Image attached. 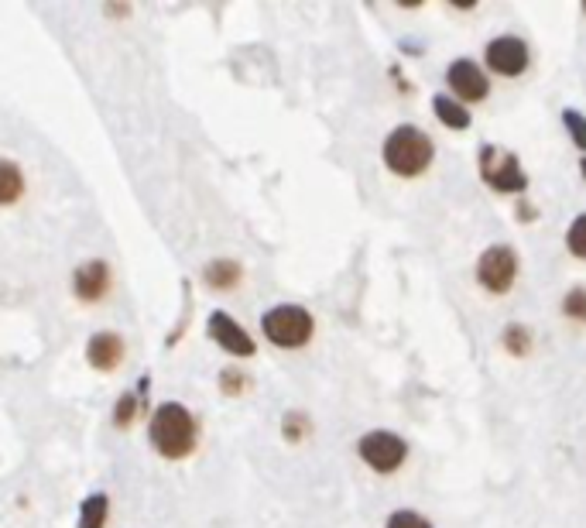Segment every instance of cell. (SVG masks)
<instances>
[{"mask_svg":"<svg viewBox=\"0 0 586 528\" xmlns=\"http://www.w3.org/2000/svg\"><path fill=\"white\" fill-rule=\"evenodd\" d=\"M302 432H305V419H299V412H288V419H285V436L292 439H302Z\"/></svg>","mask_w":586,"mask_h":528,"instance_id":"obj_23","label":"cell"},{"mask_svg":"<svg viewBox=\"0 0 586 528\" xmlns=\"http://www.w3.org/2000/svg\"><path fill=\"white\" fill-rule=\"evenodd\" d=\"M261 330L275 347L299 350L312 340V333H316V319H312V312L302 306H275L261 316Z\"/></svg>","mask_w":586,"mask_h":528,"instance_id":"obj_3","label":"cell"},{"mask_svg":"<svg viewBox=\"0 0 586 528\" xmlns=\"http://www.w3.org/2000/svg\"><path fill=\"white\" fill-rule=\"evenodd\" d=\"M480 175H484L487 186H494L497 192L528 189V175L521 172L518 155H511V151H504V148H494V144H487V148L480 151Z\"/></svg>","mask_w":586,"mask_h":528,"instance_id":"obj_5","label":"cell"},{"mask_svg":"<svg viewBox=\"0 0 586 528\" xmlns=\"http://www.w3.org/2000/svg\"><path fill=\"white\" fill-rule=\"evenodd\" d=\"M107 515H110L107 494H90V498L79 504V525L76 528H107Z\"/></svg>","mask_w":586,"mask_h":528,"instance_id":"obj_15","label":"cell"},{"mask_svg":"<svg viewBox=\"0 0 586 528\" xmlns=\"http://www.w3.org/2000/svg\"><path fill=\"white\" fill-rule=\"evenodd\" d=\"M247 378L240 371H234V367H227V371H220V388L227 391V395H240L244 391Z\"/></svg>","mask_w":586,"mask_h":528,"instance_id":"obj_22","label":"cell"},{"mask_svg":"<svg viewBox=\"0 0 586 528\" xmlns=\"http://www.w3.org/2000/svg\"><path fill=\"white\" fill-rule=\"evenodd\" d=\"M24 196V175L18 162L0 158V206H14Z\"/></svg>","mask_w":586,"mask_h":528,"instance_id":"obj_13","label":"cell"},{"mask_svg":"<svg viewBox=\"0 0 586 528\" xmlns=\"http://www.w3.org/2000/svg\"><path fill=\"white\" fill-rule=\"evenodd\" d=\"M563 309H566V316H573V319H580V323H586V288H573V292L566 295Z\"/></svg>","mask_w":586,"mask_h":528,"instance_id":"obj_20","label":"cell"},{"mask_svg":"<svg viewBox=\"0 0 586 528\" xmlns=\"http://www.w3.org/2000/svg\"><path fill=\"white\" fill-rule=\"evenodd\" d=\"M484 59L497 76H521V72L528 69V62H532V55H528V45L521 42V38L501 35V38H494V42L487 45Z\"/></svg>","mask_w":586,"mask_h":528,"instance_id":"obj_8","label":"cell"},{"mask_svg":"<svg viewBox=\"0 0 586 528\" xmlns=\"http://www.w3.org/2000/svg\"><path fill=\"white\" fill-rule=\"evenodd\" d=\"M206 330H210V340L213 343H220L227 354H234V357H254V340H251V333L244 330V326L237 323L230 312H223V309H216L210 312V319H206Z\"/></svg>","mask_w":586,"mask_h":528,"instance_id":"obj_7","label":"cell"},{"mask_svg":"<svg viewBox=\"0 0 586 528\" xmlns=\"http://www.w3.org/2000/svg\"><path fill=\"white\" fill-rule=\"evenodd\" d=\"M72 292L79 302H100L110 292V264L107 261H86L72 271Z\"/></svg>","mask_w":586,"mask_h":528,"instance_id":"obj_10","label":"cell"},{"mask_svg":"<svg viewBox=\"0 0 586 528\" xmlns=\"http://www.w3.org/2000/svg\"><path fill=\"white\" fill-rule=\"evenodd\" d=\"M357 453H360V460H364L367 467L377 470V474H395L401 463H405L408 446H405V439H401L398 432L374 429V432H364V436H360Z\"/></svg>","mask_w":586,"mask_h":528,"instance_id":"obj_4","label":"cell"},{"mask_svg":"<svg viewBox=\"0 0 586 528\" xmlns=\"http://www.w3.org/2000/svg\"><path fill=\"white\" fill-rule=\"evenodd\" d=\"M196 419L182 402H165L155 408L148 422V439L155 446L158 456L165 460H186V456L196 450Z\"/></svg>","mask_w":586,"mask_h":528,"instance_id":"obj_1","label":"cell"},{"mask_svg":"<svg viewBox=\"0 0 586 528\" xmlns=\"http://www.w3.org/2000/svg\"><path fill=\"white\" fill-rule=\"evenodd\" d=\"M563 124H566V131L573 134L576 148L586 151V117L576 114V110H563Z\"/></svg>","mask_w":586,"mask_h":528,"instance_id":"obj_18","label":"cell"},{"mask_svg":"<svg viewBox=\"0 0 586 528\" xmlns=\"http://www.w3.org/2000/svg\"><path fill=\"white\" fill-rule=\"evenodd\" d=\"M477 278H480V285L491 288L494 295L511 292V285H515V278H518L515 251H511L508 244L487 247V251L480 254V261H477Z\"/></svg>","mask_w":586,"mask_h":528,"instance_id":"obj_6","label":"cell"},{"mask_svg":"<svg viewBox=\"0 0 586 528\" xmlns=\"http://www.w3.org/2000/svg\"><path fill=\"white\" fill-rule=\"evenodd\" d=\"M384 165L391 168L395 175H405V179H415L422 175L425 168L432 165V155H436V144H432L429 134L415 124H401L384 138Z\"/></svg>","mask_w":586,"mask_h":528,"instance_id":"obj_2","label":"cell"},{"mask_svg":"<svg viewBox=\"0 0 586 528\" xmlns=\"http://www.w3.org/2000/svg\"><path fill=\"white\" fill-rule=\"evenodd\" d=\"M432 110H436V117L443 120L446 127H453V131H467L470 127V110H463V103H456L453 96L439 93L436 100H432Z\"/></svg>","mask_w":586,"mask_h":528,"instance_id":"obj_14","label":"cell"},{"mask_svg":"<svg viewBox=\"0 0 586 528\" xmlns=\"http://www.w3.org/2000/svg\"><path fill=\"white\" fill-rule=\"evenodd\" d=\"M583 11H586V7H583Z\"/></svg>","mask_w":586,"mask_h":528,"instance_id":"obj_25","label":"cell"},{"mask_svg":"<svg viewBox=\"0 0 586 528\" xmlns=\"http://www.w3.org/2000/svg\"><path fill=\"white\" fill-rule=\"evenodd\" d=\"M138 408H141V395L138 391H124V395L117 398V405H114V422L120 429H127L134 419H138Z\"/></svg>","mask_w":586,"mask_h":528,"instance_id":"obj_16","label":"cell"},{"mask_svg":"<svg viewBox=\"0 0 586 528\" xmlns=\"http://www.w3.org/2000/svg\"><path fill=\"white\" fill-rule=\"evenodd\" d=\"M583 175H586V162H583Z\"/></svg>","mask_w":586,"mask_h":528,"instance_id":"obj_24","label":"cell"},{"mask_svg":"<svg viewBox=\"0 0 586 528\" xmlns=\"http://www.w3.org/2000/svg\"><path fill=\"white\" fill-rule=\"evenodd\" d=\"M86 360H90L93 371H117L120 364H124V336L103 330V333H93L90 343H86Z\"/></svg>","mask_w":586,"mask_h":528,"instance_id":"obj_11","label":"cell"},{"mask_svg":"<svg viewBox=\"0 0 586 528\" xmlns=\"http://www.w3.org/2000/svg\"><path fill=\"white\" fill-rule=\"evenodd\" d=\"M504 347L511 350V354H525L528 350V333H525V326H508V333H504Z\"/></svg>","mask_w":586,"mask_h":528,"instance_id":"obj_21","label":"cell"},{"mask_svg":"<svg viewBox=\"0 0 586 528\" xmlns=\"http://www.w3.org/2000/svg\"><path fill=\"white\" fill-rule=\"evenodd\" d=\"M446 83L453 86V93L460 96V100H467V103H477V100H484V96L491 93V83H487L484 69H480L477 62H470V59H456L453 66L446 69Z\"/></svg>","mask_w":586,"mask_h":528,"instance_id":"obj_9","label":"cell"},{"mask_svg":"<svg viewBox=\"0 0 586 528\" xmlns=\"http://www.w3.org/2000/svg\"><path fill=\"white\" fill-rule=\"evenodd\" d=\"M388 528H432L429 518H422L419 511H395L388 518Z\"/></svg>","mask_w":586,"mask_h":528,"instance_id":"obj_19","label":"cell"},{"mask_svg":"<svg viewBox=\"0 0 586 528\" xmlns=\"http://www.w3.org/2000/svg\"><path fill=\"white\" fill-rule=\"evenodd\" d=\"M240 275H244V271H240V264L230 261V258H216V261H210L203 268V282L210 288H216V292H230V288H237Z\"/></svg>","mask_w":586,"mask_h":528,"instance_id":"obj_12","label":"cell"},{"mask_svg":"<svg viewBox=\"0 0 586 528\" xmlns=\"http://www.w3.org/2000/svg\"><path fill=\"white\" fill-rule=\"evenodd\" d=\"M566 247L576 254V258L586 261V213H580L573 220V227H569V234H566Z\"/></svg>","mask_w":586,"mask_h":528,"instance_id":"obj_17","label":"cell"}]
</instances>
